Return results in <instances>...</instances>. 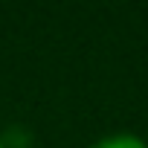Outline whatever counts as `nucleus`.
Here are the masks:
<instances>
[{
	"instance_id": "f03ea898",
	"label": "nucleus",
	"mask_w": 148,
	"mask_h": 148,
	"mask_svg": "<svg viewBox=\"0 0 148 148\" xmlns=\"http://www.w3.org/2000/svg\"><path fill=\"white\" fill-rule=\"evenodd\" d=\"M0 148H6V142H3V136H0Z\"/></svg>"
},
{
	"instance_id": "f257e3e1",
	"label": "nucleus",
	"mask_w": 148,
	"mask_h": 148,
	"mask_svg": "<svg viewBox=\"0 0 148 148\" xmlns=\"http://www.w3.org/2000/svg\"><path fill=\"white\" fill-rule=\"evenodd\" d=\"M87 148H148V142L134 131H113V134L93 139Z\"/></svg>"
}]
</instances>
